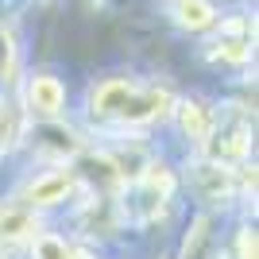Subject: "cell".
<instances>
[{"mask_svg":"<svg viewBox=\"0 0 259 259\" xmlns=\"http://www.w3.org/2000/svg\"><path fill=\"white\" fill-rule=\"evenodd\" d=\"M93 116L120 120V124H147L170 112V93L166 89H140L132 81H105L93 89Z\"/></svg>","mask_w":259,"mask_h":259,"instance_id":"6da1fadb","label":"cell"},{"mask_svg":"<svg viewBox=\"0 0 259 259\" xmlns=\"http://www.w3.org/2000/svg\"><path fill=\"white\" fill-rule=\"evenodd\" d=\"M27 101H31V108L39 112V116H58L66 105V89L58 77L51 74H35L31 85H27Z\"/></svg>","mask_w":259,"mask_h":259,"instance_id":"7a4b0ae2","label":"cell"},{"mask_svg":"<svg viewBox=\"0 0 259 259\" xmlns=\"http://www.w3.org/2000/svg\"><path fill=\"white\" fill-rule=\"evenodd\" d=\"M70 190H74V174L70 170H51V174H43V178H35V182L27 186V201H31V205H58Z\"/></svg>","mask_w":259,"mask_h":259,"instance_id":"3957f363","label":"cell"},{"mask_svg":"<svg viewBox=\"0 0 259 259\" xmlns=\"http://www.w3.org/2000/svg\"><path fill=\"white\" fill-rule=\"evenodd\" d=\"M217 12L209 0H182L178 4V23L182 27H190V31H205V27H213Z\"/></svg>","mask_w":259,"mask_h":259,"instance_id":"277c9868","label":"cell"},{"mask_svg":"<svg viewBox=\"0 0 259 259\" xmlns=\"http://www.w3.org/2000/svg\"><path fill=\"white\" fill-rule=\"evenodd\" d=\"M35 217L23 213V209H8V213H0V240H20V236H31L35 232Z\"/></svg>","mask_w":259,"mask_h":259,"instance_id":"5b68a950","label":"cell"},{"mask_svg":"<svg viewBox=\"0 0 259 259\" xmlns=\"http://www.w3.org/2000/svg\"><path fill=\"white\" fill-rule=\"evenodd\" d=\"M209 240H213V221H209V217H197V221H194V232L186 236L182 259H205Z\"/></svg>","mask_w":259,"mask_h":259,"instance_id":"8992f818","label":"cell"},{"mask_svg":"<svg viewBox=\"0 0 259 259\" xmlns=\"http://www.w3.org/2000/svg\"><path fill=\"white\" fill-rule=\"evenodd\" d=\"M182 128L190 140H205L209 136V116L201 105H182Z\"/></svg>","mask_w":259,"mask_h":259,"instance_id":"52a82bcc","label":"cell"},{"mask_svg":"<svg viewBox=\"0 0 259 259\" xmlns=\"http://www.w3.org/2000/svg\"><path fill=\"white\" fill-rule=\"evenodd\" d=\"M16 140H20V112H16V105H4V101H0V143L12 147Z\"/></svg>","mask_w":259,"mask_h":259,"instance_id":"ba28073f","label":"cell"},{"mask_svg":"<svg viewBox=\"0 0 259 259\" xmlns=\"http://www.w3.org/2000/svg\"><path fill=\"white\" fill-rule=\"evenodd\" d=\"M35 259H74V255H70V248H66V240L39 236L35 240Z\"/></svg>","mask_w":259,"mask_h":259,"instance_id":"9c48e42d","label":"cell"},{"mask_svg":"<svg viewBox=\"0 0 259 259\" xmlns=\"http://www.w3.org/2000/svg\"><path fill=\"white\" fill-rule=\"evenodd\" d=\"M209 197H221L228 190V174L221 170V166H205V186H201Z\"/></svg>","mask_w":259,"mask_h":259,"instance_id":"30bf717a","label":"cell"},{"mask_svg":"<svg viewBox=\"0 0 259 259\" xmlns=\"http://www.w3.org/2000/svg\"><path fill=\"white\" fill-rule=\"evenodd\" d=\"M147 186L151 190H162V194H170V174H166V166H151V174H147Z\"/></svg>","mask_w":259,"mask_h":259,"instance_id":"8fae6325","label":"cell"},{"mask_svg":"<svg viewBox=\"0 0 259 259\" xmlns=\"http://www.w3.org/2000/svg\"><path fill=\"white\" fill-rule=\"evenodd\" d=\"M240 259H255V232H244V236H240Z\"/></svg>","mask_w":259,"mask_h":259,"instance_id":"7c38bea8","label":"cell"},{"mask_svg":"<svg viewBox=\"0 0 259 259\" xmlns=\"http://www.w3.org/2000/svg\"><path fill=\"white\" fill-rule=\"evenodd\" d=\"M228 58V62H244L248 58V51H244V43H225V51H221Z\"/></svg>","mask_w":259,"mask_h":259,"instance_id":"4fadbf2b","label":"cell"}]
</instances>
